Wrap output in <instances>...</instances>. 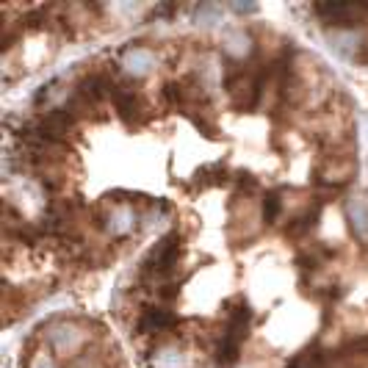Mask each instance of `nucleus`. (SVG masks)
Instances as JSON below:
<instances>
[{
    "label": "nucleus",
    "mask_w": 368,
    "mask_h": 368,
    "mask_svg": "<svg viewBox=\"0 0 368 368\" xmlns=\"http://www.w3.org/2000/svg\"><path fill=\"white\" fill-rule=\"evenodd\" d=\"M177 258H180V238L177 235H167L150 255V261L144 263L147 271L153 274H167L172 268L177 266Z\"/></svg>",
    "instance_id": "f257e3e1"
},
{
    "label": "nucleus",
    "mask_w": 368,
    "mask_h": 368,
    "mask_svg": "<svg viewBox=\"0 0 368 368\" xmlns=\"http://www.w3.org/2000/svg\"><path fill=\"white\" fill-rule=\"evenodd\" d=\"M368 6H352V3H330V6H316V14L324 17V23L333 25H352L360 20V14H366Z\"/></svg>",
    "instance_id": "f03ea898"
},
{
    "label": "nucleus",
    "mask_w": 368,
    "mask_h": 368,
    "mask_svg": "<svg viewBox=\"0 0 368 368\" xmlns=\"http://www.w3.org/2000/svg\"><path fill=\"white\" fill-rule=\"evenodd\" d=\"M105 92H108V83H105V78L102 75H89L83 83H81V89H78V97L86 102H97L105 97Z\"/></svg>",
    "instance_id": "7ed1b4c3"
},
{
    "label": "nucleus",
    "mask_w": 368,
    "mask_h": 368,
    "mask_svg": "<svg viewBox=\"0 0 368 368\" xmlns=\"http://www.w3.org/2000/svg\"><path fill=\"white\" fill-rule=\"evenodd\" d=\"M172 324H174V316H172V313L150 310V313L141 319V333H161V330H169Z\"/></svg>",
    "instance_id": "20e7f679"
},
{
    "label": "nucleus",
    "mask_w": 368,
    "mask_h": 368,
    "mask_svg": "<svg viewBox=\"0 0 368 368\" xmlns=\"http://www.w3.org/2000/svg\"><path fill=\"white\" fill-rule=\"evenodd\" d=\"M321 363H324V357L319 355V349H304L302 355L294 357V363L288 368H321Z\"/></svg>",
    "instance_id": "39448f33"
},
{
    "label": "nucleus",
    "mask_w": 368,
    "mask_h": 368,
    "mask_svg": "<svg viewBox=\"0 0 368 368\" xmlns=\"http://www.w3.org/2000/svg\"><path fill=\"white\" fill-rule=\"evenodd\" d=\"M277 216H280V197L277 194H266V200H263V219L271 225Z\"/></svg>",
    "instance_id": "423d86ee"
},
{
    "label": "nucleus",
    "mask_w": 368,
    "mask_h": 368,
    "mask_svg": "<svg viewBox=\"0 0 368 368\" xmlns=\"http://www.w3.org/2000/svg\"><path fill=\"white\" fill-rule=\"evenodd\" d=\"M352 219H355V222H357V227L366 233L368 230V210H366V205H363V202H355V205H352Z\"/></svg>",
    "instance_id": "0eeeda50"
},
{
    "label": "nucleus",
    "mask_w": 368,
    "mask_h": 368,
    "mask_svg": "<svg viewBox=\"0 0 368 368\" xmlns=\"http://www.w3.org/2000/svg\"><path fill=\"white\" fill-rule=\"evenodd\" d=\"M352 352H368V338H360V340H352L349 343Z\"/></svg>",
    "instance_id": "6e6552de"
}]
</instances>
